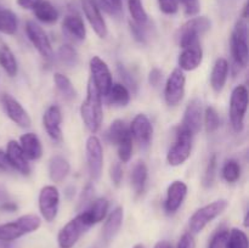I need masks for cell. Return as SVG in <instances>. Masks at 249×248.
<instances>
[{
	"label": "cell",
	"mask_w": 249,
	"mask_h": 248,
	"mask_svg": "<svg viewBox=\"0 0 249 248\" xmlns=\"http://www.w3.org/2000/svg\"><path fill=\"white\" fill-rule=\"evenodd\" d=\"M177 248H196V242H195L194 235L190 232L184 233L179 240Z\"/></svg>",
	"instance_id": "cell-48"
},
{
	"label": "cell",
	"mask_w": 249,
	"mask_h": 248,
	"mask_svg": "<svg viewBox=\"0 0 249 248\" xmlns=\"http://www.w3.org/2000/svg\"><path fill=\"white\" fill-rule=\"evenodd\" d=\"M123 216L124 213L122 207H117L108 214L104 229H102V237L106 242H109L116 237L119 229H121L122 223H123Z\"/></svg>",
	"instance_id": "cell-24"
},
{
	"label": "cell",
	"mask_w": 249,
	"mask_h": 248,
	"mask_svg": "<svg viewBox=\"0 0 249 248\" xmlns=\"http://www.w3.org/2000/svg\"><path fill=\"white\" fill-rule=\"evenodd\" d=\"M70 172V163L62 156H53L49 162V177L53 182H62Z\"/></svg>",
	"instance_id": "cell-26"
},
{
	"label": "cell",
	"mask_w": 249,
	"mask_h": 248,
	"mask_svg": "<svg viewBox=\"0 0 249 248\" xmlns=\"http://www.w3.org/2000/svg\"><path fill=\"white\" fill-rule=\"evenodd\" d=\"M187 195V185L185 182L177 181L172 182L167 190V198L164 202V209L167 213H175L184 203L185 197Z\"/></svg>",
	"instance_id": "cell-19"
},
{
	"label": "cell",
	"mask_w": 249,
	"mask_h": 248,
	"mask_svg": "<svg viewBox=\"0 0 249 248\" xmlns=\"http://www.w3.org/2000/svg\"><path fill=\"white\" fill-rule=\"evenodd\" d=\"M61 124H62V113H61L60 107L55 105L50 106L43 116V125L48 135L53 141H61L62 139Z\"/></svg>",
	"instance_id": "cell-18"
},
{
	"label": "cell",
	"mask_w": 249,
	"mask_h": 248,
	"mask_svg": "<svg viewBox=\"0 0 249 248\" xmlns=\"http://www.w3.org/2000/svg\"><path fill=\"white\" fill-rule=\"evenodd\" d=\"M1 105L6 116L21 128H28L32 124V119L28 112L23 108L21 104L11 95L4 94L1 96Z\"/></svg>",
	"instance_id": "cell-14"
},
{
	"label": "cell",
	"mask_w": 249,
	"mask_h": 248,
	"mask_svg": "<svg viewBox=\"0 0 249 248\" xmlns=\"http://www.w3.org/2000/svg\"><path fill=\"white\" fill-rule=\"evenodd\" d=\"M248 108V90L245 85H237L230 99V122L233 130L240 133L245 126V117Z\"/></svg>",
	"instance_id": "cell-7"
},
{
	"label": "cell",
	"mask_w": 249,
	"mask_h": 248,
	"mask_svg": "<svg viewBox=\"0 0 249 248\" xmlns=\"http://www.w3.org/2000/svg\"><path fill=\"white\" fill-rule=\"evenodd\" d=\"M101 97L92 80L90 79L88 83L87 97L80 106V116L84 125L92 134L97 133L102 124L104 113H102Z\"/></svg>",
	"instance_id": "cell-1"
},
{
	"label": "cell",
	"mask_w": 249,
	"mask_h": 248,
	"mask_svg": "<svg viewBox=\"0 0 249 248\" xmlns=\"http://www.w3.org/2000/svg\"><path fill=\"white\" fill-rule=\"evenodd\" d=\"M0 209L6 212H15L17 209V206L15 203H12V202H7V203L2 204V206L0 207Z\"/></svg>",
	"instance_id": "cell-53"
},
{
	"label": "cell",
	"mask_w": 249,
	"mask_h": 248,
	"mask_svg": "<svg viewBox=\"0 0 249 248\" xmlns=\"http://www.w3.org/2000/svg\"><path fill=\"white\" fill-rule=\"evenodd\" d=\"M229 62L226 58H218L215 61L213 66V70L211 73V85L212 89L216 92V94H220L223 91L224 87L226 84V80H228L229 75Z\"/></svg>",
	"instance_id": "cell-22"
},
{
	"label": "cell",
	"mask_w": 249,
	"mask_h": 248,
	"mask_svg": "<svg viewBox=\"0 0 249 248\" xmlns=\"http://www.w3.org/2000/svg\"><path fill=\"white\" fill-rule=\"evenodd\" d=\"M131 138L135 139L141 146L150 145L153 135V126L150 119L142 113H139L129 126Z\"/></svg>",
	"instance_id": "cell-17"
},
{
	"label": "cell",
	"mask_w": 249,
	"mask_h": 248,
	"mask_svg": "<svg viewBox=\"0 0 249 248\" xmlns=\"http://www.w3.org/2000/svg\"><path fill=\"white\" fill-rule=\"evenodd\" d=\"M212 23L211 19L206 16H196L192 17L187 22H185L180 27L178 32V39H179V45L182 49L192 45L195 43H198L199 38L207 33L211 29Z\"/></svg>",
	"instance_id": "cell-5"
},
{
	"label": "cell",
	"mask_w": 249,
	"mask_h": 248,
	"mask_svg": "<svg viewBox=\"0 0 249 248\" xmlns=\"http://www.w3.org/2000/svg\"><path fill=\"white\" fill-rule=\"evenodd\" d=\"M80 4H82V9L84 11L88 22L90 23L91 28L94 29L95 33L97 34V36L101 39L106 38L107 33H108L106 22L102 17L101 10L97 7L94 0H80Z\"/></svg>",
	"instance_id": "cell-15"
},
{
	"label": "cell",
	"mask_w": 249,
	"mask_h": 248,
	"mask_svg": "<svg viewBox=\"0 0 249 248\" xmlns=\"http://www.w3.org/2000/svg\"><path fill=\"white\" fill-rule=\"evenodd\" d=\"M85 212H87L88 216H89L92 224L100 223L107 215V212H108V201L106 198H104V197L95 199Z\"/></svg>",
	"instance_id": "cell-31"
},
{
	"label": "cell",
	"mask_w": 249,
	"mask_h": 248,
	"mask_svg": "<svg viewBox=\"0 0 249 248\" xmlns=\"http://www.w3.org/2000/svg\"><path fill=\"white\" fill-rule=\"evenodd\" d=\"M162 78H163V73L160 68H152V70L150 71V73H148V83H150L151 85H153V87L160 85Z\"/></svg>",
	"instance_id": "cell-49"
},
{
	"label": "cell",
	"mask_w": 249,
	"mask_h": 248,
	"mask_svg": "<svg viewBox=\"0 0 249 248\" xmlns=\"http://www.w3.org/2000/svg\"><path fill=\"white\" fill-rule=\"evenodd\" d=\"M241 177V168L236 160L230 159L224 164L223 167V177L225 179V181L230 182H236Z\"/></svg>",
	"instance_id": "cell-39"
},
{
	"label": "cell",
	"mask_w": 249,
	"mask_h": 248,
	"mask_svg": "<svg viewBox=\"0 0 249 248\" xmlns=\"http://www.w3.org/2000/svg\"><path fill=\"white\" fill-rule=\"evenodd\" d=\"M202 60H203V50L198 41L184 48L182 53L179 55L178 62L181 71H195L199 67Z\"/></svg>",
	"instance_id": "cell-21"
},
{
	"label": "cell",
	"mask_w": 249,
	"mask_h": 248,
	"mask_svg": "<svg viewBox=\"0 0 249 248\" xmlns=\"http://www.w3.org/2000/svg\"><path fill=\"white\" fill-rule=\"evenodd\" d=\"M147 175L148 169L147 165L143 162H138L134 165L133 170H131L130 180H131V186H133L134 191L136 195L142 194L143 189H145L146 181H147Z\"/></svg>",
	"instance_id": "cell-27"
},
{
	"label": "cell",
	"mask_w": 249,
	"mask_h": 248,
	"mask_svg": "<svg viewBox=\"0 0 249 248\" xmlns=\"http://www.w3.org/2000/svg\"><path fill=\"white\" fill-rule=\"evenodd\" d=\"M185 84H186V78L184 72L180 68H175L165 83L164 99L168 106H178L182 101L185 95Z\"/></svg>",
	"instance_id": "cell-12"
},
{
	"label": "cell",
	"mask_w": 249,
	"mask_h": 248,
	"mask_svg": "<svg viewBox=\"0 0 249 248\" xmlns=\"http://www.w3.org/2000/svg\"><path fill=\"white\" fill-rule=\"evenodd\" d=\"M123 168H122L121 163H114L112 164L111 169H109V177H111L112 182H113L116 186H119L123 180Z\"/></svg>",
	"instance_id": "cell-46"
},
{
	"label": "cell",
	"mask_w": 249,
	"mask_h": 248,
	"mask_svg": "<svg viewBox=\"0 0 249 248\" xmlns=\"http://www.w3.org/2000/svg\"><path fill=\"white\" fill-rule=\"evenodd\" d=\"M130 29L136 40L140 41V43H145V33L142 31V27L136 23H130Z\"/></svg>",
	"instance_id": "cell-50"
},
{
	"label": "cell",
	"mask_w": 249,
	"mask_h": 248,
	"mask_svg": "<svg viewBox=\"0 0 249 248\" xmlns=\"http://www.w3.org/2000/svg\"><path fill=\"white\" fill-rule=\"evenodd\" d=\"M6 157L12 169H16L17 172H19L23 175H29L31 165H29L28 159L24 156L23 151H22L21 146H19L17 141H9L6 147Z\"/></svg>",
	"instance_id": "cell-20"
},
{
	"label": "cell",
	"mask_w": 249,
	"mask_h": 248,
	"mask_svg": "<svg viewBox=\"0 0 249 248\" xmlns=\"http://www.w3.org/2000/svg\"><path fill=\"white\" fill-rule=\"evenodd\" d=\"M0 169L4 170V172H7V170L12 169L11 165H10V163H9V160H7L6 152H4L1 148H0Z\"/></svg>",
	"instance_id": "cell-52"
},
{
	"label": "cell",
	"mask_w": 249,
	"mask_h": 248,
	"mask_svg": "<svg viewBox=\"0 0 249 248\" xmlns=\"http://www.w3.org/2000/svg\"><path fill=\"white\" fill-rule=\"evenodd\" d=\"M192 134L181 125L177 130V140L169 148L167 160L172 167L181 165L189 159L192 151Z\"/></svg>",
	"instance_id": "cell-8"
},
{
	"label": "cell",
	"mask_w": 249,
	"mask_h": 248,
	"mask_svg": "<svg viewBox=\"0 0 249 248\" xmlns=\"http://www.w3.org/2000/svg\"><path fill=\"white\" fill-rule=\"evenodd\" d=\"M231 50L236 66L245 68L248 63V24L245 18H240L231 34Z\"/></svg>",
	"instance_id": "cell-6"
},
{
	"label": "cell",
	"mask_w": 249,
	"mask_h": 248,
	"mask_svg": "<svg viewBox=\"0 0 249 248\" xmlns=\"http://www.w3.org/2000/svg\"><path fill=\"white\" fill-rule=\"evenodd\" d=\"M39 211L45 221L51 223L57 216L58 206H60V194L58 190L53 185H46L39 192Z\"/></svg>",
	"instance_id": "cell-10"
},
{
	"label": "cell",
	"mask_w": 249,
	"mask_h": 248,
	"mask_svg": "<svg viewBox=\"0 0 249 248\" xmlns=\"http://www.w3.org/2000/svg\"><path fill=\"white\" fill-rule=\"evenodd\" d=\"M155 248H173V246L168 241H160V242L156 243Z\"/></svg>",
	"instance_id": "cell-55"
},
{
	"label": "cell",
	"mask_w": 249,
	"mask_h": 248,
	"mask_svg": "<svg viewBox=\"0 0 249 248\" xmlns=\"http://www.w3.org/2000/svg\"><path fill=\"white\" fill-rule=\"evenodd\" d=\"M229 248H248V237L240 229H232L229 237Z\"/></svg>",
	"instance_id": "cell-40"
},
{
	"label": "cell",
	"mask_w": 249,
	"mask_h": 248,
	"mask_svg": "<svg viewBox=\"0 0 249 248\" xmlns=\"http://www.w3.org/2000/svg\"><path fill=\"white\" fill-rule=\"evenodd\" d=\"M128 9L131 18L136 24L143 27L148 21V15L141 0H128Z\"/></svg>",
	"instance_id": "cell-34"
},
{
	"label": "cell",
	"mask_w": 249,
	"mask_h": 248,
	"mask_svg": "<svg viewBox=\"0 0 249 248\" xmlns=\"http://www.w3.org/2000/svg\"><path fill=\"white\" fill-rule=\"evenodd\" d=\"M229 237H230V231L226 229L218 231L212 237L209 248H229Z\"/></svg>",
	"instance_id": "cell-43"
},
{
	"label": "cell",
	"mask_w": 249,
	"mask_h": 248,
	"mask_svg": "<svg viewBox=\"0 0 249 248\" xmlns=\"http://www.w3.org/2000/svg\"><path fill=\"white\" fill-rule=\"evenodd\" d=\"M94 224L88 216L87 212H82L75 218L68 221L60 230L57 235V242L60 248H72L79 241L83 233L87 232Z\"/></svg>",
	"instance_id": "cell-2"
},
{
	"label": "cell",
	"mask_w": 249,
	"mask_h": 248,
	"mask_svg": "<svg viewBox=\"0 0 249 248\" xmlns=\"http://www.w3.org/2000/svg\"><path fill=\"white\" fill-rule=\"evenodd\" d=\"M202 119H203L202 101L199 99L191 100L185 109L181 126L189 130L192 135H196L202 128Z\"/></svg>",
	"instance_id": "cell-16"
},
{
	"label": "cell",
	"mask_w": 249,
	"mask_h": 248,
	"mask_svg": "<svg viewBox=\"0 0 249 248\" xmlns=\"http://www.w3.org/2000/svg\"><path fill=\"white\" fill-rule=\"evenodd\" d=\"M87 160L90 177L92 180H99L104 168V150L101 141L97 136L91 135L87 140Z\"/></svg>",
	"instance_id": "cell-11"
},
{
	"label": "cell",
	"mask_w": 249,
	"mask_h": 248,
	"mask_svg": "<svg viewBox=\"0 0 249 248\" xmlns=\"http://www.w3.org/2000/svg\"><path fill=\"white\" fill-rule=\"evenodd\" d=\"M17 17L11 10L0 7V32L7 35H14L17 32Z\"/></svg>",
	"instance_id": "cell-32"
},
{
	"label": "cell",
	"mask_w": 249,
	"mask_h": 248,
	"mask_svg": "<svg viewBox=\"0 0 249 248\" xmlns=\"http://www.w3.org/2000/svg\"><path fill=\"white\" fill-rule=\"evenodd\" d=\"M0 66L9 77H15L17 74V70H18L17 60L11 49L6 44H2L0 46Z\"/></svg>",
	"instance_id": "cell-30"
},
{
	"label": "cell",
	"mask_w": 249,
	"mask_h": 248,
	"mask_svg": "<svg viewBox=\"0 0 249 248\" xmlns=\"http://www.w3.org/2000/svg\"><path fill=\"white\" fill-rule=\"evenodd\" d=\"M107 1L111 2L114 7H117L118 10H122V0H107Z\"/></svg>",
	"instance_id": "cell-56"
},
{
	"label": "cell",
	"mask_w": 249,
	"mask_h": 248,
	"mask_svg": "<svg viewBox=\"0 0 249 248\" xmlns=\"http://www.w3.org/2000/svg\"><path fill=\"white\" fill-rule=\"evenodd\" d=\"M58 58L67 67H75L78 65V61H79L78 53L70 44H65L58 49Z\"/></svg>",
	"instance_id": "cell-37"
},
{
	"label": "cell",
	"mask_w": 249,
	"mask_h": 248,
	"mask_svg": "<svg viewBox=\"0 0 249 248\" xmlns=\"http://www.w3.org/2000/svg\"><path fill=\"white\" fill-rule=\"evenodd\" d=\"M117 72H118L121 79L123 80V85L126 88V89L131 90L133 92L138 91V83H136V80L134 79L131 73L129 72V71L122 65V63H118V65H117Z\"/></svg>",
	"instance_id": "cell-42"
},
{
	"label": "cell",
	"mask_w": 249,
	"mask_h": 248,
	"mask_svg": "<svg viewBox=\"0 0 249 248\" xmlns=\"http://www.w3.org/2000/svg\"><path fill=\"white\" fill-rule=\"evenodd\" d=\"M204 126H206L207 133L213 134L220 126V118H219L218 112L215 108L212 106L207 107L206 112H204Z\"/></svg>",
	"instance_id": "cell-38"
},
{
	"label": "cell",
	"mask_w": 249,
	"mask_h": 248,
	"mask_svg": "<svg viewBox=\"0 0 249 248\" xmlns=\"http://www.w3.org/2000/svg\"><path fill=\"white\" fill-rule=\"evenodd\" d=\"M216 168H218V158L216 155H212V157L209 158L208 165H207L206 173H204L203 177V186L204 187H211L213 185L214 180L216 177Z\"/></svg>",
	"instance_id": "cell-41"
},
{
	"label": "cell",
	"mask_w": 249,
	"mask_h": 248,
	"mask_svg": "<svg viewBox=\"0 0 249 248\" xmlns=\"http://www.w3.org/2000/svg\"><path fill=\"white\" fill-rule=\"evenodd\" d=\"M0 248H17L14 241H1L0 240Z\"/></svg>",
	"instance_id": "cell-54"
},
{
	"label": "cell",
	"mask_w": 249,
	"mask_h": 248,
	"mask_svg": "<svg viewBox=\"0 0 249 248\" xmlns=\"http://www.w3.org/2000/svg\"><path fill=\"white\" fill-rule=\"evenodd\" d=\"M41 220L36 214H27L10 223L0 225V240L15 241L27 233L34 232L40 228Z\"/></svg>",
	"instance_id": "cell-3"
},
{
	"label": "cell",
	"mask_w": 249,
	"mask_h": 248,
	"mask_svg": "<svg viewBox=\"0 0 249 248\" xmlns=\"http://www.w3.org/2000/svg\"><path fill=\"white\" fill-rule=\"evenodd\" d=\"M63 31L77 40H84L87 36V28L84 21L79 15L71 14L63 18L62 21Z\"/></svg>",
	"instance_id": "cell-25"
},
{
	"label": "cell",
	"mask_w": 249,
	"mask_h": 248,
	"mask_svg": "<svg viewBox=\"0 0 249 248\" xmlns=\"http://www.w3.org/2000/svg\"><path fill=\"white\" fill-rule=\"evenodd\" d=\"M34 16L44 23H55L58 18V11L51 2L41 0L33 9Z\"/></svg>",
	"instance_id": "cell-28"
},
{
	"label": "cell",
	"mask_w": 249,
	"mask_h": 248,
	"mask_svg": "<svg viewBox=\"0 0 249 248\" xmlns=\"http://www.w3.org/2000/svg\"><path fill=\"white\" fill-rule=\"evenodd\" d=\"M19 146L27 159L36 160L43 156V146L38 136L33 133H27L19 138Z\"/></svg>",
	"instance_id": "cell-23"
},
{
	"label": "cell",
	"mask_w": 249,
	"mask_h": 248,
	"mask_svg": "<svg viewBox=\"0 0 249 248\" xmlns=\"http://www.w3.org/2000/svg\"><path fill=\"white\" fill-rule=\"evenodd\" d=\"M106 97L108 99V102L111 105L118 107H125L130 101V92L123 84L117 83V84H112Z\"/></svg>",
	"instance_id": "cell-29"
},
{
	"label": "cell",
	"mask_w": 249,
	"mask_h": 248,
	"mask_svg": "<svg viewBox=\"0 0 249 248\" xmlns=\"http://www.w3.org/2000/svg\"><path fill=\"white\" fill-rule=\"evenodd\" d=\"M116 146L119 159L123 163H128L131 158V153H133V138L130 135V131L125 136H123L116 143Z\"/></svg>",
	"instance_id": "cell-36"
},
{
	"label": "cell",
	"mask_w": 249,
	"mask_h": 248,
	"mask_svg": "<svg viewBox=\"0 0 249 248\" xmlns=\"http://www.w3.org/2000/svg\"><path fill=\"white\" fill-rule=\"evenodd\" d=\"M160 10L165 15H174L179 10V0H157Z\"/></svg>",
	"instance_id": "cell-44"
},
{
	"label": "cell",
	"mask_w": 249,
	"mask_h": 248,
	"mask_svg": "<svg viewBox=\"0 0 249 248\" xmlns=\"http://www.w3.org/2000/svg\"><path fill=\"white\" fill-rule=\"evenodd\" d=\"M181 5L184 6V11L187 16H195L199 12L201 5H199V0H179Z\"/></svg>",
	"instance_id": "cell-45"
},
{
	"label": "cell",
	"mask_w": 249,
	"mask_h": 248,
	"mask_svg": "<svg viewBox=\"0 0 249 248\" xmlns=\"http://www.w3.org/2000/svg\"><path fill=\"white\" fill-rule=\"evenodd\" d=\"M94 1L100 10H104L105 12H107L108 15H112V16H118L119 12H121V10L114 7L113 5L109 1H107V0H94Z\"/></svg>",
	"instance_id": "cell-47"
},
{
	"label": "cell",
	"mask_w": 249,
	"mask_h": 248,
	"mask_svg": "<svg viewBox=\"0 0 249 248\" xmlns=\"http://www.w3.org/2000/svg\"><path fill=\"white\" fill-rule=\"evenodd\" d=\"M228 204L226 199H218V201H214L207 206L202 207V208L197 209L190 218V233L196 235V233L201 232L209 223H212L214 219H216L221 213H224V211L228 208Z\"/></svg>",
	"instance_id": "cell-4"
},
{
	"label": "cell",
	"mask_w": 249,
	"mask_h": 248,
	"mask_svg": "<svg viewBox=\"0 0 249 248\" xmlns=\"http://www.w3.org/2000/svg\"><path fill=\"white\" fill-rule=\"evenodd\" d=\"M53 83H55L60 94L63 96V99H66L67 101H72V100L77 97V90L74 89L72 82L65 74L55 73L53 74Z\"/></svg>",
	"instance_id": "cell-33"
},
{
	"label": "cell",
	"mask_w": 249,
	"mask_h": 248,
	"mask_svg": "<svg viewBox=\"0 0 249 248\" xmlns=\"http://www.w3.org/2000/svg\"><path fill=\"white\" fill-rule=\"evenodd\" d=\"M129 133V128L126 126V124L124 123L121 119H116L111 123L109 128L107 129L106 136L108 139V141L111 143L116 145L119 140H121L123 136H125Z\"/></svg>",
	"instance_id": "cell-35"
},
{
	"label": "cell",
	"mask_w": 249,
	"mask_h": 248,
	"mask_svg": "<svg viewBox=\"0 0 249 248\" xmlns=\"http://www.w3.org/2000/svg\"><path fill=\"white\" fill-rule=\"evenodd\" d=\"M134 248H146V247H145V246H142V245H136Z\"/></svg>",
	"instance_id": "cell-57"
},
{
	"label": "cell",
	"mask_w": 249,
	"mask_h": 248,
	"mask_svg": "<svg viewBox=\"0 0 249 248\" xmlns=\"http://www.w3.org/2000/svg\"><path fill=\"white\" fill-rule=\"evenodd\" d=\"M90 73H91V80L96 87L97 91L101 96H107L109 89H111L113 80H112L111 71L108 66L99 56H94L90 60Z\"/></svg>",
	"instance_id": "cell-9"
},
{
	"label": "cell",
	"mask_w": 249,
	"mask_h": 248,
	"mask_svg": "<svg viewBox=\"0 0 249 248\" xmlns=\"http://www.w3.org/2000/svg\"><path fill=\"white\" fill-rule=\"evenodd\" d=\"M41 0H17V5L22 9L33 10Z\"/></svg>",
	"instance_id": "cell-51"
},
{
	"label": "cell",
	"mask_w": 249,
	"mask_h": 248,
	"mask_svg": "<svg viewBox=\"0 0 249 248\" xmlns=\"http://www.w3.org/2000/svg\"><path fill=\"white\" fill-rule=\"evenodd\" d=\"M26 33L34 48L38 50L41 57L45 60L51 61L53 58V50L51 46L50 39L46 35L44 29L38 23L33 21H28L26 23Z\"/></svg>",
	"instance_id": "cell-13"
}]
</instances>
